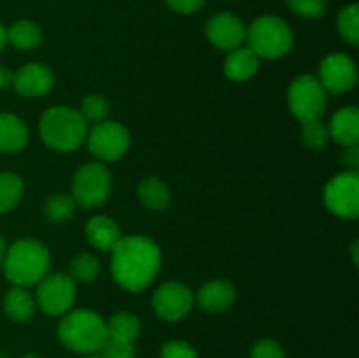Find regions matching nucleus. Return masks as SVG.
Returning a JSON list of instances; mask_svg holds the SVG:
<instances>
[{"instance_id":"1","label":"nucleus","mask_w":359,"mask_h":358,"mask_svg":"<svg viewBox=\"0 0 359 358\" xmlns=\"http://www.w3.org/2000/svg\"><path fill=\"white\" fill-rule=\"evenodd\" d=\"M161 249L146 235H123L111 249V272L116 283L126 291H142L158 276Z\"/></svg>"},{"instance_id":"2","label":"nucleus","mask_w":359,"mask_h":358,"mask_svg":"<svg viewBox=\"0 0 359 358\" xmlns=\"http://www.w3.org/2000/svg\"><path fill=\"white\" fill-rule=\"evenodd\" d=\"M56 332L67 350L84 357L100 353L109 339L105 319L90 309H70L62 316Z\"/></svg>"},{"instance_id":"3","label":"nucleus","mask_w":359,"mask_h":358,"mask_svg":"<svg viewBox=\"0 0 359 358\" xmlns=\"http://www.w3.org/2000/svg\"><path fill=\"white\" fill-rule=\"evenodd\" d=\"M51 265L48 248L37 239H20L7 248L2 269L13 286H35Z\"/></svg>"},{"instance_id":"4","label":"nucleus","mask_w":359,"mask_h":358,"mask_svg":"<svg viewBox=\"0 0 359 358\" xmlns=\"http://www.w3.org/2000/svg\"><path fill=\"white\" fill-rule=\"evenodd\" d=\"M39 133L44 144L58 153H72L86 140L88 123L69 105H55L42 114Z\"/></svg>"},{"instance_id":"5","label":"nucleus","mask_w":359,"mask_h":358,"mask_svg":"<svg viewBox=\"0 0 359 358\" xmlns=\"http://www.w3.org/2000/svg\"><path fill=\"white\" fill-rule=\"evenodd\" d=\"M245 41L259 60H277L286 56L293 48V30L283 18L265 14L249 25Z\"/></svg>"},{"instance_id":"6","label":"nucleus","mask_w":359,"mask_h":358,"mask_svg":"<svg viewBox=\"0 0 359 358\" xmlns=\"http://www.w3.org/2000/svg\"><path fill=\"white\" fill-rule=\"evenodd\" d=\"M112 190L111 171L102 161H88L81 165L72 178V199L77 207L93 209L109 199Z\"/></svg>"},{"instance_id":"7","label":"nucleus","mask_w":359,"mask_h":358,"mask_svg":"<svg viewBox=\"0 0 359 358\" xmlns=\"http://www.w3.org/2000/svg\"><path fill=\"white\" fill-rule=\"evenodd\" d=\"M287 104L294 118L304 123L309 119L321 118L328 105V93L318 77L304 74L291 83L287 90Z\"/></svg>"},{"instance_id":"8","label":"nucleus","mask_w":359,"mask_h":358,"mask_svg":"<svg viewBox=\"0 0 359 358\" xmlns=\"http://www.w3.org/2000/svg\"><path fill=\"white\" fill-rule=\"evenodd\" d=\"M84 142L88 144L90 153L100 161H116L125 157L132 139L125 125L104 119L88 128Z\"/></svg>"},{"instance_id":"9","label":"nucleus","mask_w":359,"mask_h":358,"mask_svg":"<svg viewBox=\"0 0 359 358\" xmlns=\"http://www.w3.org/2000/svg\"><path fill=\"white\" fill-rule=\"evenodd\" d=\"M35 286L37 307L48 316H63L76 302V283L69 274L48 272Z\"/></svg>"},{"instance_id":"10","label":"nucleus","mask_w":359,"mask_h":358,"mask_svg":"<svg viewBox=\"0 0 359 358\" xmlns=\"http://www.w3.org/2000/svg\"><path fill=\"white\" fill-rule=\"evenodd\" d=\"M325 206L330 213L346 220L359 216V174L358 171H346L333 175L325 186Z\"/></svg>"},{"instance_id":"11","label":"nucleus","mask_w":359,"mask_h":358,"mask_svg":"<svg viewBox=\"0 0 359 358\" xmlns=\"http://www.w3.org/2000/svg\"><path fill=\"white\" fill-rule=\"evenodd\" d=\"M153 311L165 321H179L191 312L195 295L181 281H167L153 295Z\"/></svg>"},{"instance_id":"12","label":"nucleus","mask_w":359,"mask_h":358,"mask_svg":"<svg viewBox=\"0 0 359 358\" xmlns=\"http://www.w3.org/2000/svg\"><path fill=\"white\" fill-rule=\"evenodd\" d=\"M318 79L326 93H347L358 83L356 62L346 53H330L319 63Z\"/></svg>"},{"instance_id":"13","label":"nucleus","mask_w":359,"mask_h":358,"mask_svg":"<svg viewBox=\"0 0 359 358\" xmlns=\"http://www.w3.org/2000/svg\"><path fill=\"white\" fill-rule=\"evenodd\" d=\"M245 32L248 27L244 21L231 13L214 14L205 25V35L210 44L228 53L244 44Z\"/></svg>"},{"instance_id":"14","label":"nucleus","mask_w":359,"mask_h":358,"mask_svg":"<svg viewBox=\"0 0 359 358\" xmlns=\"http://www.w3.org/2000/svg\"><path fill=\"white\" fill-rule=\"evenodd\" d=\"M13 86L21 97H44L55 86V74L44 63H27L14 72Z\"/></svg>"},{"instance_id":"15","label":"nucleus","mask_w":359,"mask_h":358,"mask_svg":"<svg viewBox=\"0 0 359 358\" xmlns=\"http://www.w3.org/2000/svg\"><path fill=\"white\" fill-rule=\"evenodd\" d=\"M196 304L207 312H223L237 300V290L226 279H214L203 284L195 297Z\"/></svg>"},{"instance_id":"16","label":"nucleus","mask_w":359,"mask_h":358,"mask_svg":"<svg viewBox=\"0 0 359 358\" xmlns=\"http://www.w3.org/2000/svg\"><path fill=\"white\" fill-rule=\"evenodd\" d=\"M330 139L340 146H358L359 142V111L354 105L339 109L328 125Z\"/></svg>"},{"instance_id":"17","label":"nucleus","mask_w":359,"mask_h":358,"mask_svg":"<svg viewBox=\"0 0 359 358\" xmlns=\"http://www.w3.org/2000/svg\"><path fill=\"white\" fill-rule=\"evenodd\" d=\"M86 237L88 242L98 251H111L123 237V234L119 225L112 218L98 214L88 220Z\"/></svg>"},{"instance_id":"18","label":"nucleus","mask_w":359,"mask_h":358,"mask_svg":"<svg viewBox=\"0 0 359 358\" xmlns=\"http://www.w3.org/2000/svg\"><path fill=\"white\" fill-rule=\"evenodd\" d=\"M27 123L16 114L0 112V153H18L28 144Z\"/></svg>"},{"instance_id":"19","label":"nucleus","mask_w":359,"mask_h":358,"mask_svg":"<svg viewBox=\"0 0 359 358\" xmlns=\"http://www.w3.org/2000/svg\"><path fill=\"white\" fill-rule=\"evenodd\" d=\"M259 69V58L248 48V46H241V48L233 49L228 53L226 60H224V74L228 79L237 81V83H244L249 81Z\"/></svg>"},{"instance_id":"20","label":"nucleus","mask_w":359,"mask_h":358,"mask_svg":"<svg viewBox=\"0 0 359 358\" xmlns=\"http://www.w3.org/2000/svg\"><path fill=\"white\" fill-rule=\"evenodd\" d=\"M37 311L35 295L28 291V288L13 286L4 297V312L7 318L16 323H27L34 318Z\"/></svg>"},{"instance_id":"21","label":"nucleus","mask_w":359,"mask_h":358,"mask_svg":"<svg viewBox=\"0 0 359 358\" xmlns=\"http://www.w3.org/2000/svg\"><path fill=\"white\" fill-rule=\"evenodd\" d=\"M137 195L142 206L149 211H165L170 206V190L160 178H144L139 183Z\"/></svg>"},{"instance_id":"22","label":"nucleus","mask_w":359,"mask_h":358,"mask_svg":"<svg viewBox=\"0 0 359 358\" xmlns=\"http://www.w3.org/2000/svg\"><path fill=\"white\" fill-rule=\"evenodd\" d=\"M7 32V44L13 48L21 49V51H30L41 46L42 30L37 23L30 20H20L16 23L6 28Z\"/></svg>"},{"instance_id":"23","label":"nucleus","mask_w":359,"mask_h":358,"mask_svg":"<svg viewBox=\"0 0 359 358\" xmlns=\"http://www.w3.org/2000/svg\"><path fill=\"white\" fill-rule=\"evenodd\" d=\"M105 325H107L109 339L121 340V343H133V340L140 336V330H142L139 316L128 311H121L112 314L111 318L105 321Z\"/></svg>"},{"instance_id":"24","label":"nucleus","mask_w":359,"mask_h":358,"mask_svg":"<svg viewBox=\"0 0 359 358\" xmlns=\"http://www.w3.org/2000/svg\"><path fill=\"white\" fill-rule=\"evenodd\" d=\"M25 193L23 179L14 172H0V214L13 211Z\"/></svg>"},{"instance_id":"25","label":"nucleus","mask_w":359,"mask_h":358,"mask_svg":"<svg viewBox=\"0 0 359 358\" xmlns=\"http://www.w3.org/2000/svg\"><path fill=\"white\" fill-rule=\"evenodd\" d=\"M102 263L91 253H79L74 256L69 265V276L72 277L74 283H91L100 276Z\"/></svg>"},{"instance_id":"26","label":"nucleus","mask_w":359,"mask_h":358,"mask_svg":"<svg viewBox=\"0 0 359 358\" xmlns=\"http://www.w3.org/2000/svg\"><path fill=\"white\" fill-rule=\"evenodd\" d=\"M76 209V200L72 199V195H65V193H56L49 197L44 204V214L51 223H67L72 220Z\"/></svg>"},{"instance_id":"27","label":"nucleus","mask_w":359,"mask_h":358,"mask_svg":"<svg viewBox=\"0 0 359 358\" xmlns=\"http://www.w3.org/2000/svg\"><path fill=\"white\" fill-rule=\"evenodd\" d=\"M337 28L339 34L347 44L358 46L359 44V7L358 4H349L342 7L337 16Z\"/></svg>"},{"instance_id":"28","label":"nucleus","mask_w":359,"mask_h":358,"mask_svg":"<svg viewBox=\"0 0 359 358\" xmlns=\"http://www.w3.org/2000/svg\"><path fill=\"white\" fill-rule=\"evenodd\" d=\"M302 142L312 151H319L330 142V130L328 125L325 121H321V118L309 119V121L302 123L300 130Z\"/></svg>"},{"instance_id":"29","label":"nucleus","mask_w":359,"mask_h":358,"mask_svg":"<svg viewBox=\"0 0 359 358\" xmlns=\"http://www.w3.org/2000/svg\"><path fill=\"white\" fill-rule=\"evenodd\" d=\"M109 109H111V105H109V100L104 95L90 93L81 102L79 114L83 116L84 121L95 125V123H100L104 119H107Z\"/></svg>"},{"instance_id":"30","label":"nucleus","mask_w":359,"mask_h":358,"mask_svg":"<svg viewBox=\"0 0 359 358\" xmlns=\"http://www.w3.org/2000/svg\"><path fill=\"white\" fill-rule=\"evenodd\" d=\"M286 4L294 14L307 20L321 18L326 11V0H286Z\"/></svg>"},{"instance_id":"31","label":"nucleus","mask_w":359,"mask_h":358,"mask_svg":"<svg viewBox=\"0 0 359 358\" xmlns=\"http://www.w3.org/2000/svg\"><path fill=\"white\" fill-rule=\"evenodd\" d=\"M160 358H198V353L186 340H170L161 347Z\"/></svg>"},{"instance_id":"32","label":"nucleus","mask_w":359,"mask_h":358,"mask_svg":"<svg viewBox=\"0 0 359 358\" xmlns=\"http://www.w3.org/2000/svg\"><path fill=\"white\" fill-rule=\"evenodd\" d=\"M100 353L104 354V358H137L133 343H121V340L112 339H107Z\"/></svg>"},{"instance_id":"33","label":"nucleus","mask_w":359,"mask_h":358,"mask_svg":"<svg viewBox=\"0 0 359 358\" xmlns=\"http://www.w3.org/2000/svg\"><path fill=\"white\" fill-rule=\"evenodd\" d=\"M251 358H286V353L277 340L262 339L252 346Z\"/></svg>"},{"instance_id":"34","label":"nucleus","mask_w":359,"mask_h":358,"mask_svg":"<svg viewBox=\"0 0 359 358\" xmlns=\"http://www.w3.org/2000/svg\"><path fill=\"white\" fill-rule=\"evenodd\" d=\"M167 6L172 11L179 14H193L198 13L203 6H205L207 0H165Z\"/></svg>"},{"instance_id":"35","label":"nucleus","mask_w":359,"mask_h":358,"mask_svg":"<svg viewBox=\"0 0 359 358\" xmlns=\"http://www.w3.org/2000/svg\"><path fill=\"white\" fill-rule=\"evenodd\" d=\"M344 160H346V164H349L351 167H353V171H356L358 165H359L358 146L346 147V151H344Z\"/></svg>"},{"instance_id":"36","label":"nucleus","mask_w":359,"mask_h":358,"mask_svg":"<svg viewBox=\"0 0 359 358\" xmlns=\"http://www.w3.org/2000/svg\"><path fill=\"white\" fill-rule=\"evenodd\" d=\"M13 76L14 74L6 65H0V90L13 86Z\"/></svg>"},{"instance_id":"37","label":"nucleus","mask_w":359,"mask_h":358,"mask_svg":"<svg viewBox=\"0 0 359 358\" xmlns=\"http://www.w3.org/2000/svg\"><path fill=\"white\" fill-rule=\"evenodd\" d=\"M6 46H7V32H6V27L0 23V53L4 51Z\"/></svg>"},{"instance_id":"38","label":"nucleus","mask_w":359,"mask_h":358,"mask_svg":"<svg viewBox=\"0 0 359 358\" xmlns=\"http://www.w3.org/2000/svg\"><path fill=\"white\" fill-rule=\"evenodd\" d=\"M6 251H7V244H6V239L0 235V267H2L4 258H6Z\"/></svg>"},{"instance_id":"39","label":"nucleus","mask_w":359,"mask_h":358,"mask_svg":"<svg viewBox=\"0 0 359 358\" xmlns=\"http://www.w3.org/2000/svg\"><path fill=\"white\" fill-rule=\"evenodd\" d=\"M351 249H353V255H354V258H353L354 265H358V241L354 242V244H353V248H351Z\"/></svg>"},{"instance_id":"40","label":"nucleus","mask_w":359,"mask_h":358,"mask_svg":"<svg viewBox=\"0 0 359 358\" xmlns=\"http://www.w3.org/2000/svg\"><path fill=\"white\" fill-rule=\"evenodd\" d=\"M84 358H104V354L102 353H93V354H86Z\"/></svg>"},{"instance_id":"41","label":"nucleus","mask_w":359,"mask_h":358,"mask_svg":"<svg viewBox=\"0 0 359 358\" xmlns=\"http://www.w3.org/2000/svg\"><path fill=\"white\" fill-rule=\"evenodd\" d=\"M21 358H42V357H39V354H25V357H21Z\"/></svg>"},{"instance_id":"42","label":"nucleus","mask_w":359,"mask_h":358,"mask_svg":"<svg viewBox=\"0 0 359 358\" xmlns=\"http://www.w3.org/2000/svg\"><path fill=\"white\" fill-rule=\"evenodd\" d=\"M0 358H4V357H0Z\"/></svg>"}]
</instances>
